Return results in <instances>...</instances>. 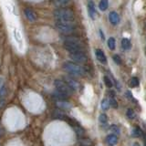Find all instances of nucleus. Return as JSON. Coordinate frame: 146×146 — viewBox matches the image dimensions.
<instances>
[{
  "mask_svg": "<svg viewBox=\"0 0 146 146\" xmlns=\"http://www.w3.org/2000/svg\"><path fill=\"white\" fill-rule=\"evenodd\" d=\"M141 134H143V132H141V131L140 130L139 127H136V129H134L133 131H132V136L133 137H139Z\"/></svg>",
  "mask_w": 146,
  "mask_h": 146,
  "instance_id": "nucleus-24",
  "label": "nucleus"
},
{
  "mask_svg": "<svg viewBox=\"0 0 146 146\" xmlns=\"http://www.w3.org/2000/svg\"><path fill=\"white\" fill-rule=\"evenodd\" d=\"M139 84H140V81L138 80V78H136V77L131 78L129 81V85L131 88H137V87L139 86Z\"/></svg>",
  "mask_w": 146,
  "mask_h": 146,
  "instance_id": "nucleus-18",
  "label": "nucleus"
},
{
  "mask_svg": "<svg viewBox=\"0 0 146 146\" xmlns=\"http://www.w3.org/2000/svg\"><path fill=\"white\" fill-rule=\"evenodd\" d=\"M88 8H89V15L90 17L92 18V19H95L96 17L98 16L97 12L95 10V6H94V3L93 1H90L88 4Z\"/></svg>",
  "mask_w": 146,
  "mask_h": 146,
  "instance_id": "nucleus-11",
  "label": "nucleus"
},
{
  "mask_svg": "<svg viewBox=\"0 0 146 146\" xmlns=\"http://www.w3.org/2000/svg\"><path fill=\"white\" fill-rule=\"evenodd\" d=\"M63 70L66 72L74 76H83L85 75L84 68L74 62H65L63 64Z\"/></svg>",
  "mask_w": 146,
  "mask_h": 146,
  "instance_id": "nucleus-3",
  "label": "nucleus"
},
{
  "mask_svg": "<svg viewBox=\"0 0 146 146\" xmlns=\"http://www.w3.org/2000/svg\"><path fill=\"white\" fill-rule=\"evenodd\" d=\"M145 146H146V140H145Z\"/></svg>",
  "mask_w": 146,
  "mask_h": 146,
  "instance_id": "nucleus-32",
  "label": "nucleus"
},
{
  "mask_svg": "<svg viewBox=\"0 0 146 146\" xmlns=\"http://www.w3.org/2000/svg\"><path fill=\"white\" fill-rule=\"evenodd\" d=\"M112 58H113L114 62H115L117 65H121V58L120 56H119V55H113Z\"/></svg>",
  "mask_w": 146,
  "mask_h": 146,
  "instance_id": "nucleus-27",
  "label": "nucleus"
},
{
  "mask_svg": "<svg viewBox=\"0 0 146 146\" xmlns=\"http://www.w3.org/2000/svg\"><path fill=\"white\" fill-rule=\"evenodd\" d=\"M145 50H146V47H145Z\"/></svg>",
  "mask_w": 146,
  "mask_h": 146,
  "instance_id": "nucleus-33",
  "label": "nucleus"
},
{
  "mask_svg": "<svg viewBox=\"0 0 146 146\" xmlns=\"http://www.w3.org/2000/svg\"><path fill=\"white\" fill-rule=\"evenodd\" d=\"M53 96H54V97L56 98L57 100H64V99L68 98V96H66L65 94L61 93L60 91H58V90H56V91H55V92L53 93Z\"/></svg>",
  "mask_w": 146,
  "mask_h": 146,
  "instance_id": "nucleus-19",
  "label": "nucleus"
},
{
  "mask_svg": "<svg viewBox=\"0 0 146 146\" xmlns=\"http://www.w3.org/2000/svg\"><path fill=\"white\" fill-rule=\"evenodd\" d=\"M24 12H25V16L27 17V19L30 22H34L36 20V18H38L36 14L30 8H26Z\"/></svg>",
  "mask_w": 146,
  "mask_h": 146,
  "instance_id": "nucleus-8",
  "label": "nucleus"
},
{
  "mask_svg": "<svg viewBox=\"0 0 146 146\" xmlns=\"http://www.w3.org/2000/svg\"><path fill=\"white\" fill-rule=\"evenodd\" d=\"M100 36H102V39L104 40V39H105V36L103 35V33H102V30H100Z\"/></svg>",
  "mask_w": 146,
  "mask_h": 146,
  "instance_id": "nucleus-30",
  "label": "nucleus"
},
{
  "mask_svg": "<svg viewBox=\"0 0 146 146\" xmlns=\"http://www.w3.org/2000/svg\"><path fill=\"white\" fill-rule=\"evenodd\" d=\"M107 143L111 145H115L118 141V137L116 136V134H110L107 136Z\"/></svg>",
  "mask_w": 146,
  "mask_h": 146,
  "instance_id": "nucleus-13",
  "label": "nucleus"
},
{
  "mask_svg": "<svg viewBox=\"0 0 146 146\" xmlns=\"http://www.w3.org/2000/svg\"><path fill=\"white\" fill-rule=\"evenodd\" d=\"M111 130L112 131H114L115 133H120V130H119V128L116 126V125H111Z\"/></svg>",
  "mask_w": 146,
  "mask_h": 146,
  "instance_id": "nucleus-29",
  "label": "nucleus"
},
{
  "mask_svg": "<svg viewBox=\"0 0 146 146\" xmlns=\"http://www.w3.org/2000/svg\"><path fill=\"white\" fill-rule=\"evenodd\" d=\"M109 21L111 22L112 25H117L119 21H120V16L118 15V13L115 11H111L109 14Z\"/></svg>",
  "mask_w": 146,
  "mask_h": 146,
  "instance_id": "nucleus-10",
  "label": "nucleus"
},
{
  "mask_svg": "<svg viewBox=\"0 0 146 146\" xmlns=\"http://www.w3.org/2000/svg\"><path fill=\"white\" fill-rule=\"evenodd\" d=\"M2 134H3V129H2V127L0 126V137H1Z\"/></svg>",
  "mask_w": 146,
  "mask_h": 146,
  "instance_id": "nucleus-31",
  "label": "nucleus"
},
{
  "mask_svg": "<svg viewBox=\"0 0 146 146\" xmlns=\"http://www.w3.org/2000/svg\"><path fill=\"white\" fill-rule=\"evenodd\" d=\"M109 102H110V106H111V107H112L113 109H117L118 108V103H117L116 100L114 98H111Z\"/></svg>",
  "mask_w": 146,
  "mask_h": 146,
  "instance_id": "nucleus-26",
  "label": "nucleus"
},
{
  "mask_svg": "<svg viewBox=\"0 0 146 146\" xmlns=\"http://www.w3.org/2000/svg\"><path fill=\"white\" fill-rule=\"evenodd\" d=\"M103 81H104L105 85H106L108 88H111V87L113 86V83H112L111 80L110 79L109 77H107V76H104L103 77Z\"/></svg>",
  "mask_w": 146,
  "mask_h": 146,
  "instance_id": "nucleus-22",
  "label": "nucleus"
},
{
  "mask_svg": "<svg viewBox=\"0 0 146 146\" xmlns=\"http://www.w3.org/2000/svg\"><path fill=\"white\" fill-rule=\"evenodd\" d=\"M74 131H76V132L79 135H82L84 133V130H83V128H81V127H80V126H78V127H74Z\"/></svg>",
  "mask_w": 146,
  "mask_h": 146,
  "instance_id": "nucleus-28",
  "label": "nucleus"
},
{
  "mask_svg": "<svg viewBox=\"0 0 146 146\" xmlns=\"http://www.w3.org/2000/svg\"><path fill=\"white\" fill-rule=\"evenodd\" d=\"M115 46H116V42H115V38H110L108 40V47L111 50H114L115 49Z\"/></svg>",
  "mask_w": 146,
  "mask_h": 146,
  "instance_id": "nucleus-21",
  "label": "nucleus"
},
{
  "mask_svg": "<svg viewBox=\"0 0 146 146\" xmlns=\"http://www.w3.org/2000/svg\"><path fill=\"white\" fill-rule=\"evenodd\" d=\"M54 17L56 18V21L62 22H70L72 23L75 19V15L72 10L65 7H59L54 12Z\"/></svg>",
  "mask_w": 146,
  "mask_h": 146,
  "instance_id": "nucleus-1",
  "label": "nucleus"
},
{
  "mask_svg": "<svg viewBox=\"0 0 146 146\" xmlns=\"http://www.w3.org/2000/svg\"><path fill=\"white\" fill-rule=\"evenodd\" d=\"M56 105L60 109H64V110H70L72 108V105L66 102V100H58V102H56Z\"/></svg>",
  "mask_w": 146,
  "mask_h": 146,
  "instance_id": "nucleus-12",
  "label": "nucleus"
},
{
  "mask_svg": "<svg viewBox=\"0 0 146 146\" xmlns=\"http://www.w3.org/2000/svg\"><path fill=\"white\" fill-rule=\"evenodd\" d=\"M70 0H54V3L58 7H64L70 4Z\"/></svg>",
  "mask_w": 146,
  "mask_h": 146,
  "instance_id": "nucleus-16",
  "label": "nucleus"
},
{
  "mask_svg": "<svg viewBox=\"0 0 146 146\" xmlns=\"http://www.w3.org/2000/svg\"><path fill=\"white\" fill-rule=\"evenodd\" d=\"M100 106H102V109L103 111H108L110 108V102L107 99H103L102 100V103H100Z\"/></svg>",
  "mask_w": 146,
  "mask_h": 146,
  "instance_id": "nucleus-20",
  "label": "nucleus"
},
{
  "mask_svg": "<svg viewBox=\"0 0 146 146\" xmlns=\"http://www.w3.org/2000/svg\"><path fill=\"white\" fill-rule=\"evenodd\" d=\"M70 58L73 61L77 63H86L87 60H88V58H87V56L82 51L76 52V53H70Z\"/></svg>",
  "mask_w": 146,
  "mask_h": 146,
  "instance_id": "nucleus-6",
  "label": "nucleus"
},
{
  "mask_svg": "<svg viewBox=\"0 0 146 146\" xmlns=\"http://www.w3.org/2000/svg\"><path fill=\"white\" fill-rule=\"evenodd\" d=\"M127 117L129 118V119H131V120H132V119H134L135 117H136V114H135V112L132 111V110H131V109H129L127 111Z\"/></svg>",
  "mask_w": 146,
  "mask_h": 146,
  "instance_id": "nucleus-25",
  "label": "nucleus"
},
{
  "mask_svg": "<svg viewBox=\"0 0 146 146\" xmlns=\"http://www.w3.org/2000/svg\"><path fill=\"white\" fill-rule=\"evenodd\" d=\"M64 81L66 82V83L70 87V88L73 90H77L80 89V83L78 82L77 80H75L74 79H72V78H70V77H65L64 78Z\"/></svg>",
  "mask_w": 146,
  "mask_h": 146,
  "instance_id": "nucleus-7",
  "label": "nucleus"
},
{
  "mask_svg": "<svg viewBox=\"0 0 146 146\" xmlns=\"http://www.w3.org/2000/svg\"><path fill=\"white\" fill-rule=\"evenodd\" d=\"M80 146H93V141L89 138H82L80 140Z\"/></svg>",
  "mask_w": 146,
  "mask_h": 146,
  "instance_id": "nucleus-15",
  "label": "nucleus"
},
{
  "mask_svg": "<svg viewBox=\"0 0 146 146\" xmlns=\"http://www.w3.org/2000/svg\"><path fill=\"white\" fill-rule=\"evenodd\" d=\"M121 47L123 49L125 50H128L130 49L131 47V41L129 38H123L121 39Z\"/></svg>",
  "mask_w": 146,
  "mask_h": 146,
  "instance_id": "nucleus-14",
  "label": "nucleus"
},
{
  "mask_svg": "<svg viewBox=\"0 0 146 146\" xmlns=\"http://www.w3.org/2000/svg\"><path fill=\"white\" fill-rule=\"evenodd\" d=\"M54 85L56 87V90L60 91L61 93L65 94L68 97H70L73 94L74 90H73L70 86H68L65 81L61 80H56L54 81Z\"/></svg>",
  "mask_w": 146,
  "mask_h": 146,
  "instance_id": "nucleus-4",
  "label": "nucleus"
},
{
  "mask_svg": "<svg viewBox=\"0 0 146 146\" xmlns=\"http://www.w3.org/2000/svg\"><path fill=\"white\" fill-rule=\"evenodd\" d=\"M99 121H100V123H102V124H105V123H107V121H108V116L105 113L100 114V117H99Z\"/></svg>",
  "mask_w": 146,
  "mask_h": 146,
  "instance_id": "nucleus-23",
  "label": "nucleus"
},
{
  "mask_svg": "<svg viewBox=\"0 0 146 146\" xmlns=\"http://www.w3.org/2000/svg\"><path fill=\"white\" fill-rule=\"evenodd\" d=\"M64 48H65L70 53H76L81 51L80 42L77 38L73 36H67L64 40Z\"/></svg>",
  "mask_w": 146,
  "mask_h": 146,
  "instance_id": "nucleus-2",
  "label": "nucleus"
},
{
  "mask_svg": "<svg viewBox=\"0 0 146 146\" xmlns=\"http://www.w3.org/2000/svg\"><path fill=\"white\" fill-rule=\"evenodd\" d=\"M95 56H96V58H97V59L100 63H102V64H106L107 63V58H106V56H105L104 52L102 51V49H100V48L96 49L95 50Z\"/></svg>",
  "mask_w": 146,
  "mask_h": 146,
  "instance_id": "nucleus-9",
  "label": "nucleus"
},
{
  "mask_svg": "<svg viewBox=\"0 0 146 146\" xmlns=\"http://www.w3.org/2000/svg\"><path fill=\"white\" fill-rule=\"evenodd\" d=\"M109 7V1L108 0H100L99 3V8L102 11H105Z\"/></svg>",
  "mask_w": 146,
  "mask_h": 146,
  "instance_id": "nucleus-17",
  "label": "nucleus"
},
{
  "mask_svg": "<svg viewBox=\"0 0 146 146\" xmlns=\"http://www.w3.org/2000/svg\"><path fill=\"white\" fill-rule=\"evenodd\" d=\"M57 29L65 35H70L74 32V26L70 22H62V21H56Z\"/></svg>",
  "mask_w": 146,
  "mask_h": 146,
  "instance_id": "nucleus-5",
  "label": "nucleus"
}]
</instances>
